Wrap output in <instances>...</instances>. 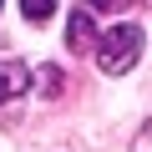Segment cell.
<instances>
[{
    "mask_svg": "<svg viewBox=\"0 0 152 152\" xmlns=\"http://www.w3.org/2000/svg\"><path fill=\"white\" fill-rule=\"evenodd\" d=\"M36 91L41 96H61V66H36Z\"/></svg>",
    "mask_w": 152,
    "mask_h": 152,
    "instance_id": "cell-4",
    "label": "cell"
},
{
    "mask_svg": "<svg viewBox=\"0 0 152 152\" xmlns=\"http://www.w3.org/2000/svg\"><path fill=\"white\" fill-rule=\"evenodd\" d=\"M102 36H96V20H91V10L81 5V10H71V20H66V46L71 51H91Z\"/></svg>",
    "mask_w": 152,
    "mask_h": 152,
    "instance_id": "cell-2",
    "label": "cell"
},
{
    "mask_svg": "<svg viewBox=\"0 0 152 152\" xmlns=\"http://www.w3.org/2000/svg\"><path fill=\"white\" fill-rule=\"evenodd\" d=\"M122 5H137V0H86V10H122Z\"/></svg>",
    "mask_w": 152,
    "mask_h": 152,
    "instance_id": "cell-6",
    "label": "cell"
},
{
    "mask_svg": "<svg viewBox=\"0 0 152 152\" xmlns=\"http://www.w3.org/2000/svg\"><path fill=\"white\" fill-rule=\"evenodd\" d=\"M20 10H26V20H36V26H41V20H51V15H56V0H20Z\"/></svg>",
    "mask_w": 152,
    "mask_h": 152,
    "instance_id": "cell-5",
    "label": "cell"
},
{
    "mask_svg": "<svg viewBox=\"0 0 152 152\" xmlns=\"http://www.w3.org/2000/svg\"><path fill=\"white\" fill-rule=\"evenodd\" d=\"M26 86H31V71L20 61H0V102H15Z\"/></svg>",
    "mask_w": 152,
    "mask_h": 152,
    "instance_id": "cell-3",
    "label": "cell"
},
{
    "mask_svg": "<svg viewBox=\"0 0 152 152\" xmlns=\"http://www.w3.org/2000/svg\"><path fill=\"white\" fill-rule=\"evenodd\" d=\"M137 5H152V0H137Z\"/></svg>",
    "mask_w": 152,
    "mask_h": 152,
    "instance_id": "cell-8",
    "label": "cell"
},
{
    "mask_svg": "<svg viewBox=\"0 0 152 152\" xmlns=\"http://www.w3.org/2000/svg\"><path fill=\"white\" fill-rule=\"evenodd\" d=\"M142 26H112L102 41H96V66L107 71V76H122V71H132L137 66V56H142Z\"/></svg>",
    "mask_w": 152,
    "mask_h": 152,
    "instance_id": "cell-1",
    "label": "cell"
},
{
    "mask_svg": "<svg viewBox=\"0 0 152 152\" xmlns=\"http://www.w3.org/2000/svg\"><path fill=\"white\" fill-rule=\"evenodd\" d=\"M132 152H152V122H147V127L137 132V147H132Z\"/></svg>",
    "mask_w": 152,
    "mask_h": 152,
    "instance_id": "cell-7",
    "label": "cell"
}]
</instances>
